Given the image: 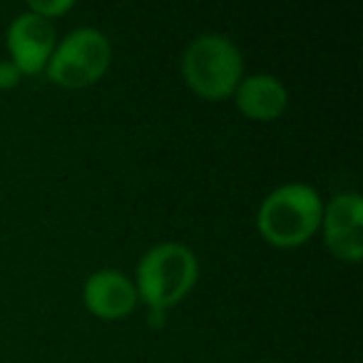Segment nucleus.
<instances>
[{"instance_id": "9d476101", "label": "nucleus", "mask_w": 363, "mask_h": 363, "mask_svg": "<svg viewBox=\"0 0 363 363\" xmlns=\"http://www.w3.org/2000/svg\"><path fill=\"white\" fill-rule=\"evenodd\" d=\"M23 82V72L11 60H0V90H16Z\"/></svg>"}, {"instance_id": "f257e3e1", "label": "nucleus", "mask_w": 363, "mask_h": 363, "mask_svg": "<svg viewBox=\"0 0 363 363\" xmlns=\"http://www.w3.org/2000/svg\"><path fill=\"white\" fill-rule=\"evenodd\" d=\"M323 199L306 182L272 189L257 209V232L274 249H298L321 229Z\"/></svg>"}, {"instance_id": "7ed1b4c3", "label": "nucleus", "mask_w": 363, "mask_h": 363, "mask_svg": "<svg viewBox=\"0 0 363 363\" xmlns=\"http://www.w3.org/2000/svg\"><path fill=\"white\" fill-rule=\"evenodd\" d=\"M182 80L199 100H232L244 80V55L224 33H204L189 40L182 52Z\"/></svg>"}, {"instance_id": "0eeeda50", "label": "nucleus", "mask_w": 363, "mask_h": 363, "mask_svg": "<svg viewBox=\"0 0 363 363\" xmlns=\"http://www.w3.org/2000/svg\"><path fill=\"white\" fill-rule=\"evenodd\" d=\"M82 303L100 321H122L140 306L132 277L120 269H97L85 279Z\"/></svg>"}, {"instance_id": "423d86ee", "label": "nucleus", "mask_w": 363, "mask_h": 363, "mask_svg": "<svg viewBox=\"0 0 363 363\" xmlns=\"http://www.w3.org/2000/svg\"><path fill=\"white\" fill-rule=\"evenodd\" d=\"M57 45V33L50 21L30 11H23L8 23L6 48L8 60L23 72V77L43 75Z\"/></svg>"}, {"instance_id": "39448f33", "label": "nucleus", "mask_w": 363, "mask_h": 363, "mask_svg": "<svg viewBox=\"0 0 363 363\" xmlns=\"http://www.w3.org/2000/svg\"><path fill=\"white\" fill-rule=\"evenodd\" d=\"M326 249L343 264L363 259V197L358 192H338L323 202L321 229Z\"/></svg>"}, {"instance_id": "20e7f679", "label": "nucleus", "mask_w": 363, "mask_h": 363, "mask_svg": "<svg viewBox=\"0 0 363 363\" xmlns=\"http://www.w3.org/2000/svg\"><path fill=\"white\" fill-rule=\"evenodd\" d=\"M112 65V43L100 28H75L57 45L43 75L62 90H85L107 75Z\"/></svg>"}, {"instance_id": "6e6552de", "label": "nucleus", "mask_w": 363, "mask_h": 363, "mask_svg": "<svg viewBox=\"0 0 363 363\" xmlns=\"http://www.w3.org/2000/svg\"><path fill=\"white\" fill-rule=\"evenodd\" d=\"M232 100L247 120L274 122L286 112L289 90L272 72H257V75H244Z\"/></svg>"}, {"instance_id": "1a4fd4ad", "label": "nucleus", "mask_w": 363, "mask_h": 363, "mask_svg": "<svg viewBox=\"0 0 363 363\" xmlns=\"http://www.w3.org/2000/svg\"><path fill=\"white\" fill-rule=\"evenodd\" d=\"M72 8H75V0H33V3H28L26 6V11L40 16L43 21L55 23L57 18L67 16Z\"/></svg>"}, {"instance_id": "f03ea898", "label": "nucleus", "mask_w": 363, "mask_h": 363, "mask_svg": "<svg viewBox=\"0 0 363 363\" xmlns=\"http://www.w3.org/2000/svg\"><path fill=\"white\" fill-rule=\"evenodd\" d=\"M132 281L140 303L150 311L164 313L194 291L199 281V259L179 242L155 244L140 257Z\"/></svg>"}]
</instances>
